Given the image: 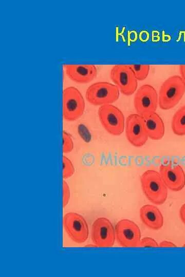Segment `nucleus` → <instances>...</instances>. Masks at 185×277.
Listing matches in <instances>:
<instances>
[{
  "label": "nucleus",
  "mask_w": 185,
  "mask_h": 277,
  "mask_svg": "<svg viewBox=\"0 0 185 277\" xmlns=\"http://www.w3.org/2000/svg\"><path fill=\"white\" fill-rule=\"evenodd\" d=\"M142 189L147 199L156 205L163 204L168 196V188L158 171L149 169L141 176Z\"/></svg>",
  "instance_id": "1"
},
{
  "label": "nucleus",
  "mask_w": 185,
  "mask_h": 277,
  "mask_svg": "<svg viewBox=\"0 0 185 277\" xmlns=\"http://www.w3.org/2000/svg\"><path fill=\"white\" fill-rule=\"evenodd\" d=\"M185 92V82L178 75L171 76L161 85L158 94V103L163 110L174 107Z\"/></svg>",
  "instance_id": "2"
},
{
  "label": "nucleus",
  "mask_w": 185,
  "mask_h": 277,
  "mask_svg": "<svg viewBox=\"0 0 185 277\" xmlns=\"http://www.w3.org/2000/svg\"><path fill=\"white\" fill-rule=\"evenodd\" d=\"M118 87L107 82H99L91 84L86 91L87 101L95 106L112 104L120 95Z\"/></svg>",
  "instance_id": "3"
},
{
  "label": "nucleus",
  "mask_w": 185,
  "mask_h": 277,
  "mask_svg": "<svg viewBox=\"0 0 185 277\" xmlns=\"http://www.w3.org/2000/svg\"><path fill=\"white\" fill-rule=\"evenodd\" d=\"M100 121L104 129L113 135H121L125 129L122 112L112 104L101 106L98 111Z\"/></svg>",
  "instance_id": "4"
},
{
  "label": "nucleus",
  "mask_w": 185,
  "mask_h": 277,
  "mask_svg": "<svg viewBox=\"0 0 185 277\" xmlns=\"http://www.w3.org/2000/svg\"><path fill=\"white\" fill-rule=\"evenodd\" d=\"M85 109V101L80 91L75 87L63 91V116L65 120L73 121L79 118Z\"/></svg>",
  "instance_id": "5"
},
{
  "label": "nucleus",
  "mask_w": 185,
  "mask_h": 277,
  "mask_svg": "<svg viewBox=\"0 0 185 277\" xmlns=\"http://www.w3.org/2000/svg\"><path fill=\"white\" fill-rule=\"evenodd\" d=\"M110 77L125 95H131L137 90L138 82L129 65H116L111 69Z\"/></svg>",
  "instance_id": "6"
},
{
  "label": "nucleus",
  "mask_w": 185,
  "mask_h": 277,
  "mask_svg": "<svg viewBox=\"0 0 185 277\" xmlns=\"http://www.w3.org/2000/svg\"><path fill=\"white\" fill-rule=\"evenodd\" d=\"M134 105L137 113L140 115L155 112L159 105L156 89L151 85L141 86L135 94Z\"/></svg>",
  "instance_id": "7"
},
{
  "label": "nucleus",
  "mask_w": 185,
  "mask_h": 277,
  "mask_svg": "<svg viewBox=\"0 0 185 277\" xmlns=\"http://www.w3.org/2000/svg\"><path fill=\"white\" fill-rule=\"evenodd\" d=\"M115 234L118 243L123 247H137L141 240L139 228L127 219L121 220L117 223Z\"/></svg>",
  "instance_id": "8"
},
{
  "label": "nucleus",
  "mask_w": 185,
  "mask_h": 277,
  "mask_svg": "<svg viewBox=\"0 0 185 277\" xmlns=\"http://www.w3.org/2000/svg\"><path fill=\"white\" fill-rule=\"evenodd\" d=\"M91 239L99 247H112L115 242V231L113 225L105 217H99L94 222L91 228Z\"/></svg>",
  "instance_id": "9"
},
{
  "label": "nucleus",
  "mask_w": 185,
  "mask_h": 277,
  "mask_svg": "<svg viewBox=\"0 0 185 277\" xmlns=\"http://www.w3.org/2000/svg\"><path fill=\"white\" fill-rule=\"evenodd\" d=\"M63 225L69 236L74 242L81 243L87 240L88 228L82 215L75 212L68 213L64 216Z\"/></svg>",
  "instance_id": "10"
},
{
  "label": "nucleus",
  "mask_w": 185,
  "mask_h": 277,
  "mask_svg": "<svg viewBox=\"0 0 185 277\" xmlns=\"http://www.w3.org/2000/svg\"><path fill=\"white\" fill-rule=\"evenodd\" d=\"M125 130L127 140L136 147L143 146L149 138L144 129L142 116L138 113L131 114L127 116Z\"/></svg>",
  "instance_id": "11"
},
{
  "label": "nucleus",
  "mask_w": 185,
  "mask_h": 277,
  "mask_svg": "<svg viewBox=\"0 0 185 277\" xmlns=\"http://www.w3.org/2000/svg\"><path fill=\"white\" fill-rule=\"evenodd\" d=\"M159 173L166 186L171 190L178 191L185 186V173L180 165L162 164L160 166Z\"/></svg>",
  "instance_id": "12"
},
{
  "label": "nucleus",
  "mask_w": 185,
  "mask_h": 277,
  "mask_svg": "<svg viewBox=\"0 0 185 277\" xmlns=\"http://www.w3.org/2000/svg\"><path fill=\"white\" fill-rule=\"evenodd\" d=\"M64 67L69 78L78 83H89L97 74V68L92 64H66Z\"/></svg>",
  "instance_id": "13"
},
{
  "label": "nucleus",
  "mask_w": 185,
  "mask_h": 277,
  "mask_svg": "<svg viewBox=\"0 0 185 277\" xmlns=\"http://www.w3.org/2000/svg\"><path fill=\"white\" fill-rule=\"evenodd\" d=\"M141 116L148 137L153 140L161 139L165 132L161 117L156 112L145 113Z\"/></svg>",
  "instance_id": "14"
},
{
  "label": "nucleus",
  "mask_w": 185,
  "mask_h": 277,
  "mask_svg": "<svg viewBox=\"0 0 185 277\" xmlns=\"http://www.w3.org/2000/svg\"><path fill=\"white\" fill-rule=\"evenodd\" d=\"M140 216L143 224L150 229L158 230L163 226L162 214L155 206L143 205L140 209Z\"/></svg>",
  "instance_id": "15"
},
{
  "label": "nucleus",
  "mask_w": 185,
  "mask_h": 277,
  "mask_svg": "<svg viewBox=\"0 0 185 277\" xmlns=\"http://www.w3.org/2000/svg\"><path fill=\"white\" fill-rule=\"evenodd\" d=\"M171 127L172 131L176 135H185V105L178 109L174 114Z\"/></svg>",
  "instance_id": "16"
},
{
  "label": "nucleus",
  "mask_w": 185,
  "mask_h": 277,
  "mask_svg": "<svg viewBox=\"0 0 185 277\" xmlns=\"http://www.w3.org/2000/svg\"><path fill=\"white\" fill-rule=\"evenodd\" d=\"M129 66L132 69L138 81L144 80L149 73L150 69L149 65L131 64Z\"/></svg>",
  "instance_id": "17"
},
{
  "label": "nucleus",
  "mask_w": 185,
  "mask_h": 277,
  "mask_svg": "<svg viewBox=\"0 0 185 277\" xmlns=\"http://www.w3.org/2000/svg\"><path fill=\"white\" fill-rule=\"evenodd\" d=\"M73 148V142L71 135L65 131H62V151L64 153L70 152Z\"/></svg>",
  "instance_id": "18"
},
{
  "label": "nucleus",
  "mask_w": 185,
  "mask_h": 277,
  "mask_svg": "<svg viewBox=\"0 0 185 277\" xmlns=\"http://www.w3.org/2000/svg\"><path fill=\"white\" fill-rule=\"evenodd\" d=\"M62 162L63 177L67 179L73 174L75 168L71 161L66 156H63Z\"/></svg>",
  "instance_id": "19"
},
{
  "label": "nucleus",
  "mask_w": 185,
  "mask_h": 277,
  "mask_svg": "<svg viewBox=\"0 0 185 277\" xmlns=\"http://www.w3.org/2000/svg\"><path fill=\"white\" fill-rule=\"evenodd\" d=\"M159 244L153 239L150 237H145L140 240L138 247H158Z\"/></svg>",
  "instance_id": "20"
},
{
  "label": "nucleus",
  "mask_w": 185,
  "mask_h": 277,
  "mask_svg": "<svg viewBox=\"0 0 185 277\" xmlns=\"http://www.w3.org/2000/svg\"><path fill=\"white\" fill-rule=\"evenodd\" d=\"M70 190L67 183L63 181V206H65L68 203L70 198Z\"/></svg>",
  "instance_id": "21"
},
{
  "label": "nucleus",
  "mask_w": 185,
  "mask_h": 277,
  "mask_svg": "<svg viewBox=\"0 0 185 277\" xmlns=\"http://www.w3.org/2000/svg\"><path fill=\"white\" fill-rule=\"evenodd\" d=\"M159 246L161 247H176V245L172 242L163 241L159 243Z\"/></svg>",
  "instance_id": "22"
},
{
  "label": "nucleus",
  "mask_w": 185,
  "mask_h": 277,
  "mask_svg": "<svg viewBox=\"0 0 185 277\" xmlns=\"http://www.w3.org/2000/svg\"><path fill=\"white\" fill-rule=\"evenodd\" d=\"M179 215L181 220L185 224V203L183 204L180 208Z\"/></svg>",
  "instance_id": "23"
},
{
  "label": "nucleus",
  "mask_w": 185,
  "mask_h": 277,
  "mask_svg": "<svg viewBox=\"0 0 185 277\" xmlns=\"http://www.w3.org/2000/svg\"><path fill=\"white\" fill-rule=\"evenodd\" d=\"M179 71L181 74V77L185 82V65L179 66Z\"/></svg>",
  "instance_id": "24"
},
{
  "label": "nucleus",
  "mask_w": 185,
  "mask_h": 277,
  "mask_svg": "<svg viewBox=\"0 0 185 277\" xmlns=\"http://www.w3.org/2000/svg\"><path fill=\"white\" fill-rule=\"evenodd\" d=\"M183 247H185V243L183 244Z\"/></svg>",
  "instance_id": "25"
}]
</instances>
